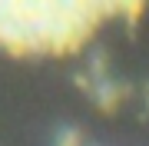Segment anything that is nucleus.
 I'll use <instances>...</instances> for the list:
<instances>
[{
	"label": "nucleus",
	"instance_id": "nucleus-1",
	"mask_svg": "<svg viewBox=\"0 0 149 146\" xmlns=\"http://www.w3.org/2000/svg\"><path fill=\"white\" fill-rule=\"evenodd\" d=\"M0 146H149V0H0Z\"/></svg>",
	"mask_w": 149,
	"mask_h": 146
}]
</instances>
